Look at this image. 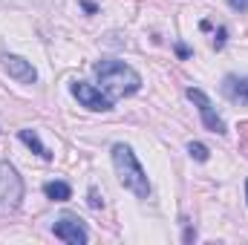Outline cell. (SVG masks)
Masks as SVG:
<instances>
[{
	"label": "cell",
	"mask_w": 248,
	"mask_h": 245,
	"mask_svg": "<svg viewBox=\"0 0 248 245\" xmlns=\"http://www.w3.org/2000/svg\"><path fill=\"white\" fill-rule=\"evenodd\" d=\"M95 78L101 84V90L116 101V98H124V95H133L141 90V75L124 61H98L95 63Z\"/></svg>",
	"instance_id": "obj_1"
},
{
	"label": "cell",
	"mask_w": 248,
	"mask_h": 245,
	"mask_svg": "<svg viewBox=\"0 0 248 245\" xmlns=\"http://www.w3.org/2000/svg\"><path fill=\"white\" fill-rule=\"evenodd\" d=\"M113 165H116V173H119V182L136 196V199H150L153 187H150V179L141 168V162L136 159L133 147L130 144H113Z\"/></svg>",
	"instance_id": "obj_2"
},
{
	"label": "cell",
	"mask_w": 248,
	"mask_h": 245,
	"mask_svg": "<svg viewBox=\"0 0 248 245\" xmlns=\"http://www.w3.org/2000/svg\"><path fill=\"white\" fill-rule=\"evenodd\" d=\"M69 92L78 98L81 107H87V110H93V113H110V110H113V98H110L104 90H98V87H93V84H87V81H72Z\"/></svg>",
	"instance_id": "obj_3"
},
{
	"label": "cell",
	"mask_w": 248,
	"mask_h": 245,
	"mask_svg": "<svg viewBox=\"0 0 248 245\" xmlns=\"http://www.w3.org/2000/svg\"><path fill=\"white\" fill-rule=\"evenodd\" d=\"M23 199V182L9 162H0V205L17 208Z\"/></svg>",
	"instance_id": "obj_4"
},
{
	"label": "cell",
	"mask_w": 248,
	"mask_h": 245,
	"mask_svg": "<svg viewBox=\"0 0 248 245\" xmlns=\"http://www.w3.org/2000/svg\"><path fill=\"white\" fill-rule=\"evenodd\" d=\"M187 98L199 107V116H202V124H205V130H211V133H219V136H225L228 133V127L225 122L214 113V104H211V98L202 92V90H196V87H190L187 90Z\"/></svg>",
	"instance_id": "obj_5"
},
{
	"label": "cell",
	"mask_w": 248,
	"mask_h": 245,
	"mask_svg": "<svg viewBox=\"0 0 248 245\" xmlns=\"http://www.w3.org/2000/svg\"><path fill=\"white\" fill-rule=\"evenodd\" d=\"M52 234H55L58 240H63V243H69V245H84L90 240V234H87V228L81 225L78 216H61V219L52 225Z\"/></svg>",
	"instance_id": "obj_6"
},
{
	"label": "cell",
	"mask_w": 248,
	"mask_h": 245,
	"mask_svg": "<svg viewBox=\"0 0 248 245\" xmlns=\"http://www.w3.org/2000/svg\"><path fill=\"white\" fill-rule=\"evenodd\" d=\"M3 69L17 84H35L38 81V69L26 61V58H20V55H3Z\"/></svg>",
	"instance_id": "obj_7"
},
{
	"label": "cell",
	"mask_w": 248,
	"mask_h": 245,
	"mask_svg": "<svg viewBox=\"0 0 248 245\" xmlns=\"http://www.w3.org/2000/svg\"><path fill=\"white\" fill-rule=\"evenodd\" d=\"M222 92H225V98L234 101V104H248V78L225 75V81H222Z\"/></svg>",
	"instance_id": "obj_8"
},
{
	"label": "cell",
	"mask_w": 248,
	"mask_h": 245,
	"mask_svg": "<svg viewBox=\"0 0 248 245\" xmlns=\"http://www.w3.org/2000/svg\"><path fill=\"white\" fill-rule=\"evenodd\" d=\"M17 136H20V141H23V144H26V147H29L32 153H38L41 159H52V153H49V150L44 147V141L38 138V133H35V130H20Z\"/></svg>",
	"instance_id": "obj_9"
},
{
	"label": "cell",
	"mask_w": 248,
	"mask_h": 245,
	"mask_svg": "<svg viewBox=\"0 0 248 245\" xmlns=\"http://www.w3.org/2000/svg\"><path fill=\"white\" fill-rule=\"evenodd\" d=\"M44 193H46V199H52V202H66V199H72V187L66 182H46L44 184Z\"/></svg>",
	"instance_id": "obj_10"
},
{
	"label": "cell",
	"mask_w": 248,
	"mask_h": 245,
	"mask_svg": "<svg viewBox=\"0 0 248 245\" xmlns=\"http://www.w3.org/2000/svg\"><path fill=\"white\" fill-rule=\"evenodd\" d=\"M187 153H190V159H196V162H208V159H211V153H208V147H205L202 141H190V144H187Z\"/></svg>",
	"instance_id": "obj_11"
},
{
	"label": "cell",
	"mask_w": 248,
	"mask_h": 245,
	"mask_svg": "<svg viewBox=\"0 0 248 245\" xmlns=\"http://www.w3.org/2000/svg\"><path fill=\"white\" fill-rule=\"evenodd\" d=\"M225 38H228V29H225V26H219L217 38H214V49H222V46H225Z\"/></svg>",
	"instance_id": "obj_12"
},
{
	"label": "cell",
	"mask_w": 248,
	"mask_h": 245,
	"mask_svg": "<svg viewBox=\"0 0 248 245\" xmlns=\"http://www.w3.org/2000/svg\"><path fill=\"white\" fill-rule=\"evenodd\" d=\"M104 205V199L98 196V190L95 187H90V208H101Z\"/></svg>",
	"instance_id": "obj_13"
},
{
	"label": "cell",
	"mask_w": 248,
	"mask_h": 245,
	"mask_svg": "<svg viewBox=\"0 0 248 245\" xmlns=\"http://www.w3.org/2000/svg\"><path fill=\"white\" fill-rule=\"evenodd\" d=\"M228 6L237 12H248V0H228Z\"/></svg>",
	"instance_id": "obj_14"
},
{
	"label": "cell",
	"mask_w": 248,
	"mask_h": 245,
	"mask_svg": "<svg viewBox=\"0 0 248 245\" xmlns=\"http://www.w3.org/2000/svg\"><path fill=\"white\" fill-rule=\"evenodd\" d=\"M78 3L84 6V12H87V15H95V12H98V6H95V3H90V0H78Z\"/></svg>",
	"instance_id": "obj_15"
},
{
	"label": "cell",
	"mask_w": 248,
	"mask_h": 245,
	"mask_svg": "<svg viewBox=\"0 0 248 245\" xmlns=\"http://www.w3.org/2000/svg\"><path fill=\"white\" fill-rule=\"evenodd\" d=\"M176 55H179V58H187V55H190V49H187L185 44H176Z\"/></svg>",
	"instance_id": "obj_16"
},
{
	"label": "cell",
	"mask_w": 248,
	"mask_h": 245,
	"mask_svg": "<svg viewBox=\"0 0 248 245\" xmlns=\"http://www.w3.org/2000/svg\"><path fill=\"white\" fill-rule=\"evenodd\" d=\"M193 240H196V231H193V228H187V231H185V243H193Z\"/></svg>",
	"instance_id": "obj_17"
},
{
	"label": "cell",
	"mask_w": 248,
	"mask_h": 245,
	"mask_svg": "<svg viewBox=\"0 0 248 245\" xmlns=\"http://www.w3.org/2000/svg\"><path fill=\"white\" fill-rule=\"evenodd\" d=\"M246 199H248V182H246Z\"/></svg>",
	"instance_id": "obj_18"
}]
</instances>
